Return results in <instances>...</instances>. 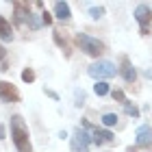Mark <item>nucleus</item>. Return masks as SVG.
Listing matches in <instances>:
<instances>
[{"instance_id": "f257e3e1", "label": "nucleus", "mask_w": 152, "mask_h": 152, "mask_svg": "<svg viewBox=\"0 0 152 152\" xmlns=\"http://www.w3.org/2000/svg\"><path fill=\"white\" fill-rule=\"evenodd\" d=\"M11 139L15 143L18 152H33L31 133H28V126H26L22 115H13L11 117Z\"/></svg>"}, {"instance_id": "ddd939ff", "label": "nucleus", "mask_w": 152, "mask_h": 152, "mask_svg": "<svg viewBox=\"0 0 152 152\" xmlns=\"http://www.w3.org/2000/svg\"><path fill=\"white\" fill-rule=\"evenodd\" d=\"M52 39H54V44H57L61 50H65V57H70V46H67V39L61 35V31H59V28H54V31H52Z\"/></svg>"}, {"instance_id": "9d476101", "label": "nucleus", "mask_w": 152, "mask_h": 152, "mask_svg": "<svg viewBox=\"0 0 152 152\" xmlns=\"http://www.w3.org/2000/svg\"><path fill=\"white\" fill-rule=\"evenodd\" d=\"M52 18L61 20V22H70V20H72V11H70V4H67V2H61V0H57V2H52Z\"/></svg>"}, {"instance_id": "f03ea898", "label": "nucleus", "mask_w": 152, "mask_h": 152, "mask_svg": "<svg viewBox=\"0 0 152 152\" xmlns=\"http://www.w3.org/2000/svg\"><path fill=\"white\" fill-rule=\"evenodd\" d=\"M74 41H76V46H78L80 50L87 54V57L100 59L102 54L107 52V46L102 44L98 37H91V35H87V33H76V35H74Z\"/></svg>"}, {"instance_id": "6ab92c4d", "label": "nucleus", "mask_w": 152, "mask_h": 152, "mask_svg": "<svg viewBox=\"0 0 152 152\" xmlns=\"http://www.w3.org/2000/svg\"><path fill=\"white\" fill-rule=\"evenodd\" d=\"M39 20H41V26H52V13L50 11H41L39 13Z\"/></svg>"}, {"instance_id": "5701e85b", "label": "nucleus", "mask_w": 152, "mask_h": 152, "mask_svg": "<svg viewBox=\"0 0 152 152\" xmlns=\"http://www.w3.org/2000/svg\"><path fill=\"white\" fill-rule=\"evenodd\" d=\"M4 139H7V126L0 124V141H4Z\"/></svg>"}, {"instance_id": "f8f14e48", "label": "nucleus", "mask_w": 152, "mask_h": 152, "mask_svg": "<svg viewBox=\"0 0 152 152\" xmlns=\"http://www.w3.org/2000/svg\"><path fill=\"white\" fill-rule=\"evenodd\" d=\"M13 37H15L13 35V24L4 15H0V39L2 41H11Z\"/></svg>"}, {"instance_id": "4468645a", "label": "nucleus", "mask_w": 152, "mask_h": 152, "mask_svg": "<svg viewBox=\"0 0 152 152\" xmlns=\"http://www.w3.org/2000/svg\"><path fill=\"white\" fill-rule=\"evenodd\" d=\"M94 94H96V96H100V98H102V96H109V94H111V85H109L107 80H96V85H94Z\"/></svg>"}, {"instance_id": "bb28decb", "label": "nucleus", "mask_w": 152, "mask_h": 152, "mask_svg": "<svg viewBox=\"0 0 152 152\" xmlns=\"http://www.w3.org/2000/svg\"><path fill=\"white\" fill-rule=\"evenodd\" d=\"M126 152H139V148H135V146H128V148H126Z\"/></svg>"}, {"instance_id": "423d86ee", "label": "nucleus", "mask_w": 152, "mask_h": 152, "mask_svg": "<svg viewBox=\"0 0 152 152\" xmlns=\"http://www.w3.org/2000/svg\"><path fill=\"white\" fill-rule=\"evenodd\" d=\"M135 148H143V150H150L152 148V128L150 124H141L135 133Z\"/></svg>"}, {"instance_id": "a211bd4d", "label": "nucleus", "mask_w": 152, "mask_h": 152, "mask_svg": "<svg viewBox=\"0 0 152 152\" xmlns=\"http://www.w3.org/2000/svg\"><path fill=\"white\" fill-rule=\"evenodd\" d=\"M35 78L37 76H35V70H33V67H24L22 70V80L24 83H35Z\"/></svg>"}, {"instance_id": "f3484780", "label": "nucleus", "mask_w": 152, "mask_h": 152, "mask_svg": "<svg viewBox=\"0 0 152 152\" xmlns=\"http://www.w3.org/2000/svg\"><path fill=\"white\" fill-rule=\"evenodd\" d=\"M26 26H28L31 31H39V28H41V20L31 11V13H28V18H26Z\"/></svg>"}, {"instance_id": "39448f33", "label": "nucleus", "mask_w": 152, "mask_h": 152, "mask_svg": "<svg viewBox=\"0 0 152 152\" xmlns=\"http://www.w3.org/2000/svg\"><path fill=\"white\" fill-rule=\"evenodd\" d=\"M70 139H72V150L74 152H89V143H91V133L89 130L76 126Z\"/></svg>"}, {"instance_id": "0eeeda50", "label": "nucleus", "mask_w": 152, "mask_h": 152, "mask_svg": "<svg viewBox=\"0 0 152 152\" xmlns=\"http://www.w3.org/2000/svg\"><path fill=\"white\" fill-rule=\"evenodd\" d=\"M20 98H22V96H20V91L15 89V85H13V83H9V80H2L0 83V100L2 102H7V104H13V102H20Z\"/></svg>"}, {"instance_id": "6e6552de", "label": "nucleus", "mask_w": 152, "mask_h": 152, "mask_svg": "<svg viewBox=\"0 0 152 152\" xmlns=\"http://www.w3.org/2000/svg\"><path fill=\"white\" fill-rule=\"evenodd\" d=\"M115 141V135L111 133L109 128H98V126H94L91 130V143L94 146H104V143H113Z\"/></svg>"}, {"instance_id": "2eb2a0df", "label": "nucleus", "mask_w": 152, "mask_h": 152, "mask_svg": "<svg viewBox=\"0 0 152 152\" xmlns=\"http://www.w3.org/2000/svg\"><path fill=\"white\" fill-rule=\"evenodd\" d=\"M122 107H124V113H126L128 117H135V120H137V117L141 115L139 107H137V104H133L130 100H124V102H122Z\"/></svg>"}, {"instance_id": "b1692460", "label": "nucleus", "mask_w": 152, "mask_h": 152, "mask_svg": "<svg viewBox=\"0 0 152 152\" xmlns=\"http://www.w3.org/2000/svg\"><path fill=\"white\" fill-rule=\"evenodd\" d=\"M44 91H46V96H50L52 100H59V94L57 91H52V89H44Z\"/></svg>"}, {"instance_id": "1a4fd4ad", "label": "nucleus", "mask_w": 152, "mask_h": 152, "mask_svg": "<svg viewBox=\"0 0 152 152\" xmlns=\"http://www.w3.org/2000/svg\"><path fill=\"white\" fill-rule=\"evenodd\" d=\"M28 13H31V4L28 2H13V24L15 26L26 24Z\"/></svg>"}, {"instance_id": "20e7f679", "label": "nucleus", "mask_w": 152, "mask_h": 152, "mask_svg": "<svg viewBox=\"0 0 152 152\" xmlns=\"http://www.w3.org/2000/svg\"><path fill=\"white\" fill-rule=\"evenodd\" d=\"M135 20L139 24V33L141 35H150V24H152V9L150 4H137L135 9Z\"/></svg>"}, {"instance_id": "a878e982", "label": "nucleus", "mask_w": 152, "mask_h": 152, "mask_svg": "<svg viewBox=\"0 0 152 152\" xmlns=\"http://www.w3.org/2000/svg\"><path fill=\"white\" fill-rule=\"evenodd\" d=\"M0 70L7 72V70H9V63H7V61H2V63H0Z\"/></svg>"}, {"instance_id": "9b49d317", "label": "nucleus", "mask_w": 152, "mask_h": 152, "mask_svg": "<svg viewBox=\"0 0 152 152\" xmlns=\"http://www.w3.org/2000/svg\"><path fill=\"white\" fill-rule=\"evenodd\" d=\"M117 72L122 74V78L126 80L128 85H133V83L137 80V70L133 67V63L128 61V57H122V67H120Z\"/></svg>"}, {"instance_id": "4be33fe9", "label": "nucleus", "mask_w": 152, "mask_h": 152, "mask_svg": "<svg viewBox=\"0 0 152 152\" xmlns=\"http://www.w3.org/2000/svg\"><path fill=\"white\" fill-rule=\"evenodd\" d=\"M76 107H83L85 104V91H76V102H74Z\"/></svg>"}, {"instance_id": "7ed1b4c3", "label": "nucleus", "mask_w": 152, "mask_h": 152, "mask_svg": "<svg viewBox=\"0 0 152 152\" xmlns=\"http://www.w3.org/2000/svg\"><path fill=\"white\" fill-rule=\"evenodd\" d=\"M87 74L91 76L94 80H109V78H113L117 74V67H115V63H111V61L98 59V61H94V63L87 67Z\"/></svg>"}, {"instance_id": "393cba45", "label": "nucleus", "mask_w": 152, "mask_h": 152, "mask_svg": "<svg viewBox=\"0 0 152 152\" xmlns=\"http://www.w3.org/2000/svg\"><path fill=\"white\" fill-rule=\"evenodd\" d=\"M4 59H7V50H4L2 46H0V61H4Z\"/></svg>"}, {"instance_id": "dca6fc26", "label": "nucleus", "mask_w": 152, "mask_h": 152, "mask_svg": "<svg viewBox=\"0 0 152 152\" xmlns=\"http://www.w3.org/2000/svg\"><path fill=\"white\" fill-rule=\"evenodd\" d=\"M117 120H120V117H117V113H104L100 117V122H102V126L104 128H111V126H115L117 124Z\"/></svg>"}, {"instance_id": "412c9836", "label": "nucleus", "mask_w": 152, "mask_h": 152, "mask_svg": "<svg viewBox=\"0 0 152 152\" xmlns=\"http://www.w3.org/2000/svg\"><path fill=\"white\" fill-rule=\"evenodd\" d=\"M111 98H113L115 102H124V100H126V96H124L122 89H113V91H111Z\"/></svg>"}, {"instance_id": "aec40b11", "label": "nucleus", "mask_w": 152, "mask_h": 152, "mask_svg": "<svg viewBox=\"0 0 152 152\" xmlns=\"http://www.w3.org/2000/svg\"><path fill=\"white\" fill-rule=\"evenodd\" d=\"M89 15H91L94 20H100L102 15H104V7H91V9H89Z\"/></svg>"}]
</instances>
